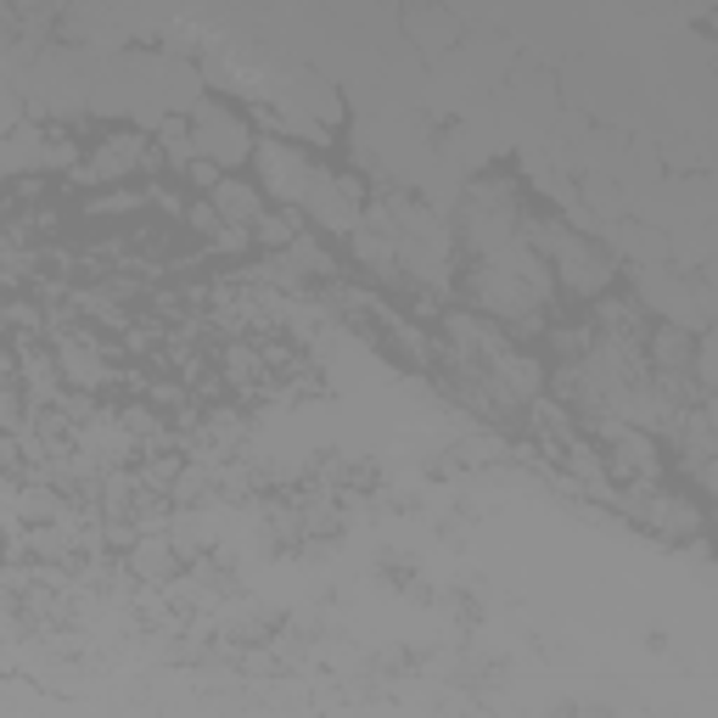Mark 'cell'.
I'll return each instance as SVG.
<instances>
[{
    "mask_svg": "<svg viewBox=\"0 0 718 718\" xmlns=\"http://www.w3.org/2000/svg\"><path fill=\"white\" fill-rule=\"evenodd\" d=\"M197 157L203 163H242L248 152H253V141H248V124L236 112H225V107H214V101H197Z\"/></svg>",
    "mask_w": 718,
    "mask_h": 718,
    "instance_id": "6da1fadb",
    "label": "cell"
},
{
    "mask_svg": "<svg viewBox=\"0 0 718 718\" xmlns=\"http://www.w3.org/2000/svg\"><path fill=\"white\" fill-rule=\"evenodd\" d=\"M29 163H45V141H40V130H12L0 141V174L29 168Z\"/></svg>",
    "mask_w": 718,
    "mask_h": 718,
    "instance_id": "3957f363",
    "label": "cell"
},
{
    "mask_svg": "<svg viewBox=\"0 0 718 718\" xmlns=\"http://www.w3.org/2000/svg\"><path fill=\"white\" fill-rule=\"evenodd\" d=\"M192 225H197V230H219L225 219H219V214H214V208L203 203V208H192Z\"/></svg>",
    "mask_w": 718,
    "mask_h": 718,
    "instance_id": "30bf717a",
    "label": "cell"
},
{
    "mask_svg": "<svg viewBox=\"0 0 718 718\" xmlns=\"http://www.w3.org/2000/svg\"><path fill=\"white\" fill-rule=\"evenodd\" d=\"M259 168H264V186L281 197V203H304V192H309V163L297 157L292 146H281V141H270V146H259Z\"/></svg>",
    "mask_w": 718,
    "mask_h": 718,
    "instance_id": "7a4b0ae2",
    "label": "cell"
},
{
    "mask_svg": "<svg viewBox=\"0 0 718 718\" xmlns=\"http://www.w3.org/2000/svg\"><path fill=\"white\" fill-rule=\"evenodd\" d=\"M192 180H197V186H208V192H214V186H219V168L197 157V163H192Z\"/></svg>",
    "mask_w": 718,
    "mask_h": 718,
    "instance_id": "9c48e42d",
    "label": "cell"
},
{
    "mask_svg": "<svg viewBox=\"0 0 718 718\" xmlns=\"http://www.w3.org/2000/svg\"><path fill=\"white\" fill-rule=\"evenodd\" d=\"M253 236H259V242H264V248H286V242H292V236H297V219H292V214H275V219H259V230H253Z\"/></svg>",
    "mask_w": 718,
    "mask_h": 718,
    "instance_id": "8992f818",
    "label": "cell"
},
{
    "mask_svg": "<svg viewBox=\"0 0 718 718\" xmlns=\"http://www.w3.org/2000/svg\"><path fill=\"white\" fill-rule=\"evenodd\" d=\"M656 353H663V366H685V337L663 331V342H656Z\"/></svg>",
    "mask_w": 718,
    "mask_h": 718,
    "instance_id": "ba28073f",
    "label": "cell"
},
{
    "mask_svg": "<svg viewBox=\"0 0 718 718\" xmlns=\"http://www.w3.org/2000/svg\"><path fill=\"white\" fill-rule=\"evenodd\" d=\"M214 242H219V248H242L248 236H242V230H230V225H219V230H214Z\"/></svg>",
    "mask_w": 718,
    "mask_h": 718,
    "instance_id": "7c38bea8",
    "label": "cell"
},
{
    "mask_svg": "<svg viewBox=\"0 0 718 718\" xmlns=\"http://www.w3.org/2000/svg\"><path fill=\"white\" fill-rule=\"evenodd\" d=\"M214 214H225V225L253 219V214H259V197H253L248 186H236V180H219V186H214Z\"/></svg>",
    "mask_w": 718,
    "mask_h": 718,
    "instance_id": "277c9868",
    "label": "cell"
},
{
    "mask_svg": "<svg viewBox=\"0 0 718 718\" xmlns=\"http://www.w3.org/2000/svg\"><path fill=\"white\" fill-rule=\"evenodd\" d=\"M292 259H297V264H309L315 275H337V264H331V253H326V248H315V242H309V236H304V230H297V236H292Z\"/></svg>",
    "mask_w": 718,
    "mask_h": 718,
    "instance_id": "5b68a950",
    "label": "cell"
},
{
    "mask_svg": "<svg viewBox=\"0 0 718 718\" xmlns=\"http://www.w3.org/2000/svg\"><path fill=\"white\" fill-rule=\"evenodd\" d=\"M68 377H74V382H101L107 371L96 366V359H90V353H79V348H74V353H68Z\"/></svg>",
    "mask_w": 718,
    "mask_h": 718,
    "instance_id": "52a82bcc",
    "label": "cell"
},
{
    "mask_svg": "<svg viewBox=\"0 0 718 718\" xmlns=\"http://www.w3.org/2000/svg\"><path fill=\"white\" fill-rule=\"evenodd\" d=\"M45 163H56V168H68V163H74V146H68V141H56V146L45 152Z\"/></svg>",
    "mask_w": 718,
    "mask_h": 718,
    "instance_id": "8fae6325",
    "label": "cell"
}]
</instances>
